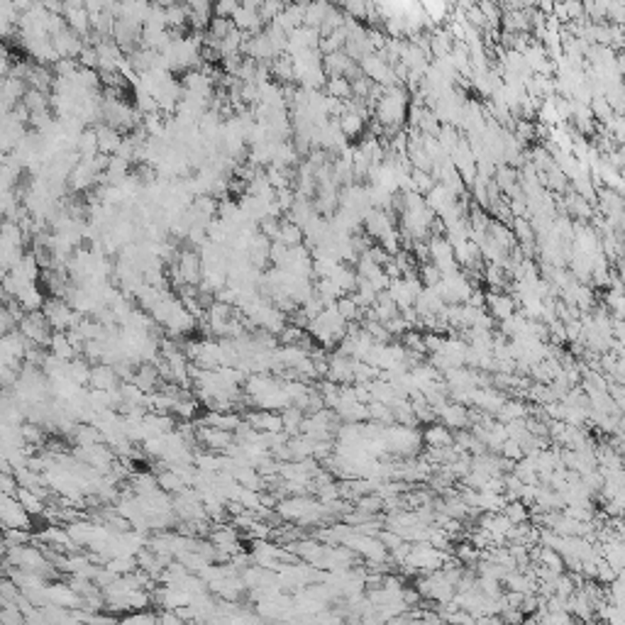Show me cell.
<instances>
[{
	"mask_svg": "<svg viewBox=\"0 0 625 625\" xmlns=\"http://www.w3.org/2000/svg\"><path fill=\"white\" fill-rule=\"evenodd\" d=\"M442 625H450V623H442Z\"/></svg>",
	"mask_w": 625,
	"mask_h": 625,
	"instance_id": "9",
	"label": "cell"
},
{
	"mask_svg": "<svg viewBox=\"0 0 625 625\" xmlns=\"http://www.w3.org/2000/svg\"><path fill=\"white\" fill-rule=\"evenodd\" d=\"M323 93L327 98H335V100H350L352 98V83L347 81L345 76H327L325 78V86H323Z\"/></svg>",
	"mask_w": 625,
	"mask_h": 625,
	"instance_id": "4",
	"label": "cell"
},
{
	"mask_svg": "<svg viewBox=\"0 0 625 625\" xmlns=\"http://www.w3.org/2000/svg\"><path fill=\"white\" fill-rule=\"evenodd\" d=\"M501 516H506L511 520V525H523V523L530 520V511H527V506L523 501H508L503 506Z\"/></svg>",
	"mask_w": 625,
	"mask_h": 625,
	"instance_id": "8",
	"label": "cell"
},
{
	"mask_svg": "<svg viewBox=\"0 0 625 625\" xmlns=\"http://www.w3.org/2000/svg\"><path fill=\"white\" fill-rule=\"evenodd\" d=\"M423 440L430 444V447H452V444H455L447 425H433V428H428L423 433Z\"/></svg>",
	"mask_w": 625,
	"mask_h": 625,
	"instance_id": "6",
	"label": "cell"
},
{
	"mask_svg": "<svg viewBox=\"0 0 625 625\" xmlns=\"http://www.w3.org/2000/svg\"><path fill=\"white\" fill-rule=\"evenodd\" d=\"M276 242H281L284 247H298V244H303V230L284 217V220H281L279 239H276Z\"/></svg>",
	"mask_w": 625,
	"mask_h": 625,
	"instance_id": "7",
	"label": "cell"
},
{
	"mask_svg": "<svg viewBox=\"0 0 625 625\" xmlns=\"http://www.w3.org/2000/svg\"><path fill=\"white\" fill-rule=\"evenodd\" d=\"M486 310L491 313V318L498 323L508 320L518 310L516 300H513L511 293H503V291H489L486 293Z\"/></svg>",
	"mask_w": 625,
	"mask_h": 625,
	"instance_id": "2",
	"label": "cell"
},
{
	"mask_svg": "<svg viewBox=\"0 0 625 625\" xmlns=\"http://www.w3.org/2000/svg\"><path fill=\"white\" fill-rule=\"evenodd\" d=\"M93 132H96V140H98V154L110 156L118 152L120 142H123V135H120L118 129L108 127V125H98Z\"/></svg>",
	"mask_w": 625,
	"mask_h": 625,
	"instance_id": "3",
	"label": "cell"
},
{
	"mask_svg": "<svg viewBox=\"0 0 625 625\" xmlns=\"http://www.w3.org/2000/svg\"><path fill=\"white\" fill-rule=\"evenodd\" d=\"M20 332H22V337L37 342V345H49V340H52V327H49L47 318L42 316L39 310H37V313H27V316H22Z\"/></svg>",
	"mask_w": 625,
	"mask_h": 625,
	"instance_id": "1",
	"label": "cell"
},
{
	"mask_svg": "<svg viewBox=\"0 0 625 625\" xmlns=\"http://www.w3.org/2000/svg\"><path fill=\"white\" fill-rule=\"evenodd\" d=\"M337 125H340L342 129V135L347 137V140H352V137H359L364 132V125H367V120L362 118V115H356L352 113V110H345V113L337 118Z\"/></svg>",
	"mask_w": 625,
	"mask_h": 625,
	"instance_id": "5",
	"label": "cell"
}]
</instances>
